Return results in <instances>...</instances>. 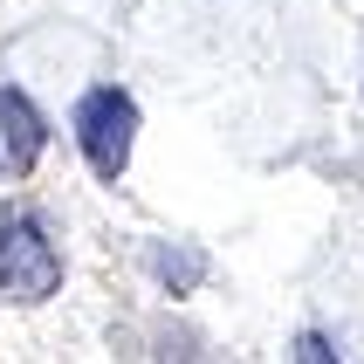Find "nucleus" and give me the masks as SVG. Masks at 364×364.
Segmentation results:
<instances>
[{
    "label": "nucleus",
    "mask_w": 364,
    "mask_h": 364,
    "mask_svg": "<svg viewBox=\"0 0 364 364\" xmlns=\"http://www.w3.org/2000/svg\"><path fill=\"white\" fill-rule=\"evenodd\" d=\"M159 275H165V282H200V255H179V262L159 255Z\"/></svg>",
    "instance_id": "5"
},
{
    "label": "nucleus",
    "mask_w": 364,
    "mask_h": 364,
    "mask_svg": "<svg viewBox=\"0 0 364 364\" xmlns=\"http://www.w3.org/2000/svg\"><path fill=\"white\" fill-rule=\"evenodd\" d=\"M62 282V255L35 220H7L0 227V296L7 303H41Z\"/></svg>",
    "instance_id": "2"
},
{
    "label": "nucleus",
    "mask_w": 364,
    "mask_h": 364,
    "mask_svg": "<svg viewBox=\"0 0 364 364\" xmlns=\"http://www.w3.org/2000/svg\"><path fill=\"white\" fill-rule=\"evenodd\" d=\"M76 144H82V159H90V172L117 186L124 165H131V144H138V103L124 97V90H90L76 103Z\"/></svg>",
    "instance_id": "1"
},
{
    "label": "nucleus",
    "mask_w": 364,
    "mask_h": 364,
    "mask_svg": "<svg viewBox=\"0 0 364 364\" xmlns=\"http://www.w3.org/2000/svg\"><path fill=\"white\" fill-rule=\"evenodd\" d=\"M296 364H337V350H330L316 330H303V337H296Z\"/></svg>",
    "instance_id": "4"
},
{
    "label": "nucleus",
    "mask_w": 364,
    "mask_h": 364,
    "mask_svg": "<svg viewBox=\"0 0 364 364\" xmlns=\"http://www.w3.org/2000/svg\"><path fill=\"white\" fill-rule=\"evenodd\" d=\"M41 110L21 90H0V151H7V172H28V165L41 159Z\"/></svg>",
    "instance_id": "3"
}]
</instances>
